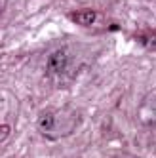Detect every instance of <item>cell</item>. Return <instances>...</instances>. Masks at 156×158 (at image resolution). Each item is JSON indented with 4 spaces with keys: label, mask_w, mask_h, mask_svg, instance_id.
<instances>
[{
    "label": "cell",
    "mask_w": 156,
    "mask_h": 158,
    "mask_svg": "<svg viewBox=\"0 0 156 158\" xmlns=\"http://www.w3.org/2000/svg\"><path fill=\"white\" fill-rule=\"evenodd\" d=\"M69 63H71V52L69 48H59L50 53V57L46 61V71L51 76H61L69 71Z\"/></svg>",
    "instance_id": "6da1fadb"
},
{
    "label": "cell",
    "mask_w": 156,
    "mask_h": 158,
    "mask_svg": "<svg viewBox=\"0 0 156 158\" xmlns=\"http://www.w3.org/2000/svg\"><path fill=\"white\" fill-rule=\"evenodd\" d=\"M36 128L44 135H51L55 131V128H57V112L51 109L42 110L38 114V120H36Z\"/></svg>",
    "instance_id": "7a4b0ae2"
},
{
    "label": "cell",
    "mask_w": 156,
    "mask_h": 158,
    "mask_svg": "<svg viewBox=\"0 0 156 158\" xmlns=\"http://www.w3.org/2000/svg\"><path fill=\"white\" fill-rule=\"evenodd\" d=\"M67 17H69L72 23L80 25V27H92L97 21L99 14L95 12V10H92V8H84V10H74V12H71Z\"/></svg>",
    "instance_id": "3957f363"
},
{
    "label": "cell",
    "mask_w": 156,
    "mask_h": 158,
    "mask_svg": "<svg viewBox=\"0 0 156 158\" xmlns=\"http://www.w3.org/2000/svg\"><path fill=\"white\" fill-rule=\"evenodd\" d=\"M10 131H12V128H10L8 124H0V143L10 135Z\"/></svg>",
    "instance_id": "277c9868"
},
{
    "label": "cell",
    "mask_w": 156,
    "mask_h": 158,
    "mask_svg": "<svg viewBox=\"0 0 156 158\" xmlns=\"http://www.w3.org/2000/svg\"><path fill=\"white\" fill-rule=\"evenodd\" d=\"M2 10H4V2L0 0V14H2Z\"/></svg>",
    "instance_id": "5b68a950"
}]
</instances>
